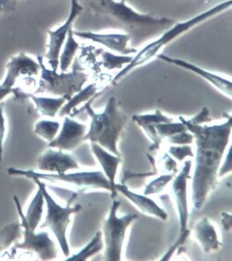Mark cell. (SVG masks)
Segmentation results:
<instances>
[{
  "instance_id": "8992f818",
  "label": "cell",
  "mask_w": 232,
  "mask_h": 261,
  "mask_svg": "<svg viewBox=\"0 0 232 261\" xmlns=\"http://www.w3.org/2000/svg\"><path fill=\"white\" fill-rule=\"evenodd\" d=\"M31 180H33L42 192L46 204L47 212H46V219L40 227L41 228L48 227L52 230L53 234L56 237L64 254L68 257L70 255V246L68 244L66 232H67L68 226L71 223V216L77 214L82 208L80 204L75 205L73 207L71 206V201L74 200L77 194H74L72 195V197L70 199L71 201H69L66 207H62L50 195L48 191L46 189V184L43 183L41 179L32 178Z\"/></svg>"
},
{
  "instance_id": "1f68e13d",
  "label": "cell",
  "mask_w": 232,
  "mask_h": 261,
  "mask_svg": "<svg viewBox=\"0 0 232 261\" xmlns=\"http://www.w3.org/2000/svg\"><path fill=\"white\" fill-rule=\"evenodd\" d=\"M139 126L145 131V133L152 141V145L150 146V151L151 152L158 151V149L160 148L162 139L159 138L154 126L152 124H140Z\"/></svg>"
},
{
  "instance_id": "2e32d148",
  "label": "cell",
  "mask_w": 232,
  "mask_h": 261,
  "mask_svg": "<svg viewBox=\"0 0 232 261\" xmlns=\"http://www.w3.org/2000/svg\"><path fill=\"white\" fill-rule=\"evenodd\" d=\"M38 169L50 173H65L68 170H78L79 166L72 156L58 150L47 149L37 161Z\"/></svg>"
},
{
  "instance_id": "6da1fadb",
  "label": "cell",
  "mask_w": 232,
  "mask_h": 261,
  "mask_svg": "<svg viewBox=\"0 0 232 261\" xmlns=\"http://www.w3.org/2000/svg\"><path fill=\"white\" fill-rule=\"evenodd\" d=\"M220 125H197L179 117L181 122L194 136L197 152L196 165L192 178V203L200 210L208 195L215 189L218 179V170L231 134L232 119Z\"/></svg>"
},
{
  "instance_id": "d6986e66",
  "label": "cell",
  "mask_w": 232,
  "mask_h": 261,
  "mask_svg": "<svg viewBox=\"0 0 232 261\" xmlns=\"http://www.w3.org/2000/svg\"><path fill=\"white\" fill-rule=\"evenodd\" d=\"M193 233L196 240L199 243L206 253L218 251L222 246L215 226L212 225L208 218H203L196 224Z\"/></svg>"
},
{
  "instance_id": "484cf974",
  "label": "cell",
  "mask_w": 232,
  "mask_h": 261,
  "mask_svg": "<svg viewBox=\"0 0 232 261\" xmlns=\"http://www.w3.org/2000/svg\"><path fill=\"white\" fill-rule=\"evenodd\" d=\"M103 249V243H102V231H98L95 233L85 247L83 248L78 253L71 256V258H68L67 261H85L88 258L98 253Z\"/></svg>"
},
{
  "instance_id": "d6a6232c",
  "label": "cell",
  "mask_w": 232,
  "mask_h": 261,
  "mask_svg": "<svg viewBox=\"0 0 232 261\" xmlns=\"http://www.w3.org/2000/svg\"><path fill=\"white\" fill-rule=\"evenodd\" d=\"M168 153L172 156V158L179 162H183L186 157H194L192 149L188 145L171 146L169 147Z\"/></svg>"
},
{
  "instance_id": "5b68a950",
  "label": "cell",
  "mask_w": 232,
  "mask_h": 261,
  "mask_svg": "<svg viewBox=\"0 0 232 261\" xmlns=\"http://www.w3.org/2000/svg\"><path fill=\"white\" fill-rule=\"evenodd\" d=\"M37 59L40 65V78L34 94H48L57 97L64 96L69 100L80 91L88 82V74L80 67L77 60L72 71L58 73L57 71L46 68L44 57L38 56Z\"/></svg>"
},
{
  "instance_id": "836d02e7",
  "label": "cell",
  "mask_w": 232,
  "mask_h": 261,
  "mask_svg": "<svg viewBox=\"0 0 232 261\" xmlns=\"http://www.w3.org/2000/svg\"><path fill=\"white\" fill-rule=\"evenodd\" d=\"M167 139L169 143L175 144V145H189L193 142L194 136L190 133V131H183L177 134L172 135L171 137L167 138Z\"/></svg>"
},
{
  "instance_id": "5bb4252c",
  "label": "cell",
  "mask_w": 232,
  "mask_h": 261,
  "mask_svg": "<svg viewBox=\"0 0 232 261\" xmlns=\"http://www.w3.org/2000/svg\"><path fill=\"white\" fill-rule=\"evenodd\" d=\"M86 126L72 120L71 117L64 116V122L60 134L53 141L49 142V148L61 151H72L84 142L86 134Z\"/></svg>"
},
{
  "instance_id": "d590c367",
  "label": "cell",
  "mask_w": 232,
  "mask_h": 261,
  "mask_svg": "<svg viewBox=\"0 0 232 261\" xmlns=\"http://www.w3.org/2000/svg\"><path fill=\"white\" fill-rule=\"evenodd\" d=\"M190 120L191 123L197 124V125H203V123H205V122L211 121L209 110L207 107H203L200 111V113L197 114L196 116L193 117L191 120Z\"/></svg>"
},
{
  "instance_id": "277c9868",
  "label": "cell",
  "mask_w": 232,
  "mask_h": 261,
  "mask_svg": "<svg viewBox=\"0 0 232 261\" xmlns=\"http://www.w3.org/2000/svg\"><path fill=\"white\" fill-rule=\"evenodd\" d=\"M231 5L232 0H226L222 3L217 4L215 7L209 8L208 10L190 18L187 21L175 22L170 28L162 32L158 38L147 43L140 51H138L137 53L135 54V56L133 57V60L131 61L130 64L126 65V67L123 68L113 78L111 82L112 84L116 85L118 82H120L125 76L130 73L133 70L149 63L155 57H157L159 54V51L163 49L166 45H168L169 43L172 42L175 39L179 38L180 36L189 32L197 25L203 23L204 21L215 17L224 11L228 10L231 7Z\"/></svg>"
},
{
  "instance_id": "ac0fdd59",
  "label": "cell",
  "mask_w": 232,
  "mask_h": 261,
  "mask_svg": "<svg viewBox=\"0 0 232 261\" xmlns=\"http://www.w3.org/2000/svg\"><path fill=\"white\" fill-rule=\"evenodd\" d=\"M115 188L117 192H120V194H123L125 197H127L133 204L135 205L141 212H143L145 214L153 216L162 220H166L168 218L166 212L147 195L135 194L122 184L120 185L116 184Z\"/></svg>"
},
{
  "instance_id": "52a82bcc",
  "label": "cell",
  "mask_w": 232,
  "mask_h": 261,
  "mask_svg": "<svg viewBox=\"0 0 232 261\" xmlns=\"http://www.w3.org/2000/svg\"><path fill=\"white\" fill-rule=\"evenodd\" d=\"M120 204V201H113L109 208V217L102 226V237L105 244L104 259L107 261L121 260L122 247L127 228L138 218L136 214L131 213L119 218L117 212Z\"/></svg>"
},
{
  "instance_id": "9a60e30c",
  "label": "cell",
  "mask_w": 232,
  "mask_h": 261,
  "mask_svg": "<svg viewBox=\"0 0 232 261\" xmlns=\"http://www.w3.org/2000/svg\"><path fill=\"white\" fill-rule=\"evenodd\" d=\"M158 59L166 62L168 64H173L178 67L183 68L185 70L191 71L195 74L198 75L199 77L206 80L207 82H209L211 85L214 86L219 91L222 92L223 95L231 98L232 96V83L230 80L222 77L218 74H215L214 72L207 71L202 68L198 67L197 65L193 64H190L187 61L178 59V58H173V57H167L164 54H158L157 56Z\"/></svg>"
},
{
  "instance_id": "30bf717a",
  "label": "cell",
  "mask_w": 232,
  "mask_h": 261,
  "mask_svg": "<svg viewBox=\"0 0 232 261\" xmlns=\"http://www.w3.org/2000/svg\"><path fill=\"white\" fill-rule=\"evenodd\" d=\"M190 169H191V162L187 161L179 174L173 178L172 192L176 198V207H177L178 216H179V237L172 247L169 249L167 252L164 255V257L161 258V260L163 261L168 260L171 258L176 250L184 244L190 233V231L188 229L190 213H189L188 197H187V182L190 178Z\"/></svg>"
},
{
  "instance_id": "d4e9b609",
  "label": "cell",
  "mask_w": 232,
  "mask_h": 261,
  "mask_svg": "<svg viewBox=\"0 0 232 261\" xmlns=\"http://www.w3.org/2000/svg\"><path fill=\"white\" fill-rule=\"evenodd\" d=\"M99 57H101V65L108 71L111 70H122L125 64H130L133 60L132 56L117 55L102 48L99 49Z\"/></svg>"
},
{
  "instance_id": "3957f363",
  "label": "cell",
  "mask_w": 232,
  "mask_h": 261,
  "mask_svg": "<svg viewBox=\"0 0 232 261\" xmlns=\"http://www.w3.org/2000/svg\"><path fill=\"white\" fill-rule=\"evenodd\" d=\"M97 95L98 94L84 102L83 107L74 111L70 117L72 118L84 111L88 116L91 117V124L89 130L84 136V141L89 140L91 143L98 144L114 155L121 156L118 148V143L124 127L128 122V117L120 109L119 102L114 96L109 97L102 113H95L91 107V103Z\"/></svg>"
},
{
  "instance_id": "ba28073f",
  "label": "cell",
  "mask_w": 232,
  "mask_h": 261,
  "mask_svg": "<svg viewBox=\"0 0 232 261\" xmlns=\"http://www.w3.org/2000/svg\"><path fill=\"white\" fill-rule=\"evenodd\" d=\"M10 176H22L32 178L48 180L51 182H63L84 189H104L111 193L109 181L102 171H83L76 173H40L34 170H19L9 168L7 170Z\"/></svg>"
},
{
  "instance_id": "4dcf8cb0",
  "label": "cell",
  "mask_w": 232,
  "mask_h": 261,
  "mask_svg": "<svg viewBox=\"0 0 232 261\" xmlns=\"http://www.w3.org/2000/svg\"><path fill=\"white\" fill-rule=\"evenodd\" d=\"M175 177L173 174H166L158 176L156 179L148 184L145 187L144 195H152L161 193L162 191L165 189L166 185L171 182Z\"/></svg>"
},
{
  "instance_id": "8d00e7d4",
  "label": "cell",
  "mask_w": 232,
  "mask_h": 261,
  "mask_svg": "<svg viewBox=\"0 0 232 261\" xmlns=\"http://www.w3.org/2000/svg\"><path fill=\"white\" fill-rule=\"evenodd\" d=\"M157 173H158V171L156 170L152 172H143V173H133L131 171H125L121 183L122 185H125V183L131 178H145L148 176H155V175H157Z\"/></svg>"
},
{
  "instance_id": "e575fe53",
  "label": "cell",
  "mask_w": 232,
  "mask_h": 261,
  "mask_svg": "<svg viewBox=\"0 0 232 261\" xmlns=\"http://www.w3.org/2000/svg\"><path fill=\"white\" fill-rule=\"evenodd\" d=\"M6 135V119L4 116V105L0 103V162L3 155V141Z\"/></svg>"
},
{
  "instance_id": "60d3db41",
  "label": "cell",
  "mask_w": 232,
  "mask_h": 261,
  "mask_svg": "<svg viewBox=\"0 0 232 261\" xmlns=\"http://www.w3.org/2000/svg\"><path fill=\"white\" fill-rule=\"evenodd\" d=\"M222 224H223V226H224V229H227V224L229 223L231 225V215L230 214H228V213H222Z\"/></svg>"
},
{
  "instance_id": "e0dca14e",
  "label": "cell",
  "mask_w": 232,
  "mask_h": 261,
  "mask_svg": "<svg viewBox=\"0 0 232 261\" xmlns=\"http://www.w3.org/2000/svg\"><path fill=\"white\" fill-rule=\"evenodd\" d=\"M91 149L95 158L102 166V172L109 181V186L111 187V198L116 197L118 192L115 188V179L118 169L121 163V156L114 155L111 152H108L101 145L95 143H91Z\"/></svg>"
},
{
  "instance_id": "9c48e42d",
  "label": "cell",
  "mask_w": 232,
  "mask_h": 261,
  "mask_svg": "<svg viewBox=\"0 0 232 261\" xmlns=\"http://www.w3.org/2000/svg\"><path fill=\"white\" fill-rule=\"evenodd\" d=\"M7 74L4 82L0 85L1 88L14 95L16 100L28 98V93L21 88L14 87L18 81H25L28 78L39 76L40 65L32 57L21 52L16 56L11 57L6 65Z\"/></svg>"
},
{
  "instance_id": "4fadbf2b",
  "label": "cell",
  "mask_w": 232,
  "mask_h": 261,
  "mask_svg": "<svg viewBox=\"0 0 232 261\" xmlns=\"http://www.w3.org/2000/svg\"><path fill=\"white\" fill-rule=\"evenodd\" d=\"M75 37L97 43L118 55L131 56L137 53V48L131 46V39L126 33H97L93 32H79L73 30Z\"/></svg>"
},
{
  "instance_id": "f35d334b",
  "label": "cell",
  "mask_w": 232,
  "mask_h": 261,
  "mask_svg": "<svg viewBox=\"0 0 232 261\" xmlns=\"http://www.w3.org/2000/svg\"><path fill=\"white\" fill-rule=\"evenodd\" d=\"M163 163H164V166H165V170L167 171H171L172 174L176 175L177 172V163L176 161L172 159L171 156L169 154H165L163 157Z\"/></svg>"
},
{
  "instance_id": "7c38bea8",
  "label": "cell",
  "mask_w": 232,
  "mask_h": 261,
  "mask_svg": "<svg viewBox=\"0 0 232 261\" xmlns=\"http://www.w3.org/2000/svg\"><path fill=\"white\" fill-rule=\"evenodd\" d=\"M83 7L78 0H71V11L64 24L61 25L54 31H47L48 43L46 46V53L45 55L47 63L51 70L57 71L59 67V57L63 49L65 40L67 39L68 33L72 29L75 20L81 14Z\"/></svg>"
},
{
  "instance_id": "7402d4cb",
  "label": "cell",
  "mask_w": 232,
  "mask_h": 261,
  "mask_svg": "<svg viewBox=\"0 0 232 261\" xmlns=\"http://www.w3.org/2000/svg\"><path fill=\"white\" fill-rule=\"evenodd\" d=\"M79 48L80 45L75 39L73 29H71L68 33L67 39L64 43V49H62L63 51L61 52L59 57V69L61 72H64L69 70Z\"/></svg>"
},
{
  "instance_id": "cb8c5ba5",
  "label": "cell",
  "mask_w": 232,
  "mask_h": 261,
  "mask_svg": "<svg viewBox=\"0 0 232 261\" xmlns=\"http://www.w3.org/2000/svg\"><path fill=\"white\" fill-rule=\"evenodd\" d=\"M99 49L93 46H82L80 48V55L77 58L78 64L82 69H89L95 73L99 74L102 71V65L98 60Z\"/></svg>"
},
{
  "instance_id": "ab89813d",
  "label": "cell",
  "mask_w": 232,
  "mask_h": 261,
  "mask_svg": "<svg viewBox=\"0 0 232 261\" xmlns=\"http://www.w3.org/2000/svg\"><path fill=\"white\" fill-rule=\"evenodd\" d=\"M18 1L19 0H0V14L14 9Z\"/></svg>"
},
{
  "instance_id": "f1b7e54d",
  "label": "cell",
  "mask_w": 232,
  "mask_h": 261,
  "mask_svg": "<svg viewBox=\"0 0 232 261\" xmlns=\"http://www.w3.org/2000/svg\"><path fill=\"white\" fill-rule=\"evenodd\" d=\"M154 126L156 130L158 132L159 138H169L172 135L177 134L183 131H187L186 126L183 122H167V123H158L152 124Z\"/></svg>"
},
{
  "instance_id": "74e56055",
  "label": "cell",
  "mask_w": 232,
  "mask_h": 261,
  "mask_svg": "<svg viewBox=\"0 0 232 261\" xmlns=\"http://www.w3.org/2000/svg\"><path fill=\"white\" fill-rule=\"evenodd\" d=\"M231 172V148L229 149L228 154L226 157L225 162L223 163V166L218 171L219 177H222L228 173Z\"/></svg>"
},
{
  "instance_id": "603a6c76",
  "label": "cell",
  "mask_w": 232,
  "mask_h": 261,
  "mask_svg": "<svg viewBox=\"0 0 232 261\" xmlns=\"http://www.w3.org/2000/svg\"><path fill=\"white\" fill-rule=\"evenodd\" d=\"M45 204V198L42 192L39 189L32 199L31 204L28 206V211L25 215V219L27 220L28 226L31 229L35 231L39 226V223L42 219L43 211Z\"/></svg>"
},
{
  "instance_id": "44dd1931",
  "label": "cell",
  "mask_w": 232,
  "mask_h": 261,
  "mask_svg": "<svg viewBox=\"0 0 232 261\" xmlns=\"http://www.w3.org/2000/svg\"><path fill=\"white\" fill-rule=\"evenodd\" d=\"M28 98L32 99V102L35 105V112L42 116L53 118L56 116L61 108L64 103L67 102L68 99L64 96L61 97H45V96H37L30 94Z\"/></svg>"
},
{
  "instance_id": "83f0119b",
  "label": "cell",
  "mask_w": 232,
  "mask_h": 261,
  "mask_svg": "<svg viewBox=\"0 0 232 261\" xmlns=\"http://www.w3.org/2000/svg\"><path fill=\"white\" fill-rule=\"evenodd\" d=\"M60 123L53 120H39L35 124L34 133L46 141H53L60 129Z\"/></svg>"
},
{
  "instance_id": "8fae6325",
  "label": "cell",
  "mask_w": 232,
  "mask_h": 261,
  "mask_svg": "<svg viewBox=\"0 0 232 261\" xmlns=\"http://www.w3.org/2000/svg\"><path fill=\"white\" fill-rule=\"evenodd\" d=\"M14 202L18 214L21 219V226L23 228V242L21 244H16L14 245V253L16 250H23V251H33L38 255L39 259L41 260H52L57 257V249L53 241L50 238L48 233L46 232L36 233L35 231L31 229L28 226L27 220L25 219V215L21 208V202L17 196H14Z\"/></svg>"
},
{
  "instance_id": "7a4b0ae2",
  "label": "cell",
  "mask_w": 232,
  "mask_h": 261,
  "mask_svg": "<svg viewBox=\"0 0 232 261\" xmlns=\"http://www.w3.org/2000/svg\"><path fill=\"white\" fill-rule=\"evenodd\" d=\"M93 14L110 27L129 35L134 48L158 38L175 21L167 17L141 14L127 5L126 0H90Z\"/></svg>"
},
{
  "instance_id": "4316f807",
  "label": "cell",
  "mask_w": 232,
  "mask_h": 261,
  "mask_svg": "<svg viewBox=\"0 0 232 261\" xmlns=\"http://www.w3.org/2000/svg\"><path fill=\"white\" fill-rule=\"evenodd\" d=\"M21 223H11L0 228V253L21 237Z\"/></svg>"
},
{
  "instance_id": "f546056e",
  "label": "cell",
  "mask_w": 232,
  "mask_h": 261,
  "mask_svg": "<svg viewBox=\"0 0 232 261\" xmlns=\"http://www.w3.org/2000/svg\"><path fill=\"white\" fill-rule=\"evenodd\" d=\"M132 120H134L135 123L138 125L140 124H158V123H167V122H172V118L165 116L163 113L157 110L154 113L152 114H136L132 117Z\"/></svg>"
},
{
  "instance_id": "ffe728a7",
  "label": "cell",
  "mask_w": 232,
  "mask_h": 261,
  "mask_svg": "<svg viewBox=\"0 0 232 261\" xmlns=\"http://www.w3.org/2000/svg\"><path fill=\"white\" fill-rule=\"evenodd\" d=\"M104 86L98 83V82H94L90 85L86 86L85 88H82L80 91L77 92L71 98L69 99L67 102L64 103V106L61 108L59 111L60 117L67 116L71 115L72 112H74L77 109V106L81 105L82 102H86L88 100L98 94Z\"/></svg>"
}]
</instances>
